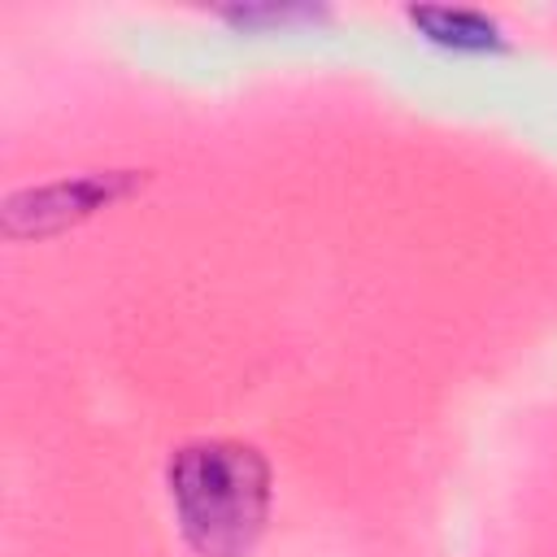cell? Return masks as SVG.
<instances>
[{
    "label": "cell",
    "instance_id": "cell-1",
    "mask_svg": "<svg viewBox=\"0 0 557 557\" xmlns=\"http://www.w3.org/2000/svg\"><path fill=\"white\" fill-rule=\"evenodd\" d=\"M170 496L200 557H244L270 513V466L239 440L183 444L170 457Z\"/></svg>",
    "mask_w": 557,
    "mask_h": 557
},
{
    "label": "cell",
    "instance_id": "cell-3",
    "mask_svg": "<svg viewBox=\"0 0 557 557\" xmlns=\"http://www.w3.org/2000/svg\"><path fill=\"white\" fill-rule=\"evenodd\" d=\"M409 22L426 30V39L435 44H448V48H470V52H483V48H500V26L479 13V9H440V4H413L409 9Z\"/></svg>",
    "mask_w": 557,
    "mask_h": 557
},
{
    "label": "cell",
    "instance_id": "cell-2",
    "mask_svg": "<svg viewBox=\"0 0 557 557\" xmlns=\"http://www.w3.org/2000/svg\"><path fill=\"white\" fill-rule=\"evenodd\" d=\"M135 187H144V174H135V170H87V174H74V178H57V183H44V187L13 191L4 200V235L9 239L57 235V231L117 205Z\"/></svg>",
    "mask_w": 557,
    "mask_h": 557
},
{
    "label": "cell",
    "instance_id": "cell-4",
    "mask_svg": "<svg viewBox=\"0 0 557 557\" xmlns=\"http://www.w3.org/2000/svg\"><path fill=\"white\" fill-rule=\"evenodd\" d=\"M222 17L226 22H235V26H265V22H300V17H318V9H305V4H283V9H274V4H244V9H222Z\"/></svg>",
    "mask_w": 557,
    "mask_h": 557
}]
</instances>
